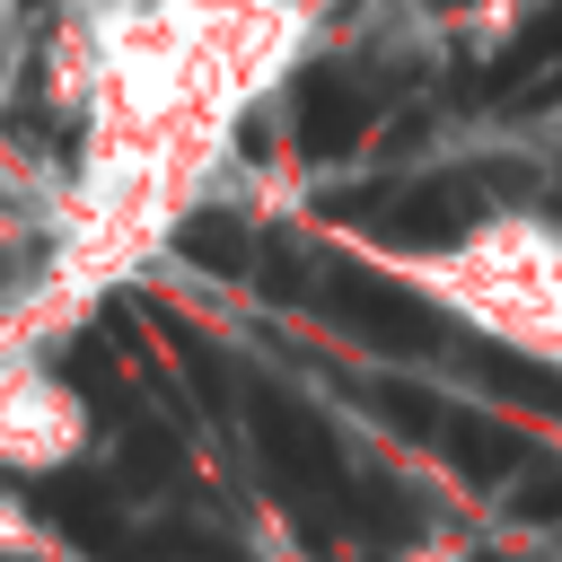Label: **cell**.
<instances>
[{
	"mask_svg": "<svg viewBox=\"0 0 562 562\" xmlns=\"http://www.w3.org/2000/svg\"><path fill=\"white\" fill-rule=\"evenodd\" d=\"M246 430H255V457H263L272 501L307 527V544H334V527H342V492H351L334 430H325L299 395H281V386H255V395H246Z\"/></svg>",
	"mask_w": 562,
	"mask_h": 562,
	"instance_id": "cell-1",
	"label": "cell"
},
{
	"mask_svg": "<svg viewBox=\"0 0 562 562\" xmlns=\"http://www.w3.org/2000/svg\"><path fill=\"white\" fill-rule=\"evenodd\" d=\"M316 307H325L342 334H360V342H378V351H395V360H430V351L457 342L430 299H413L404 281H386V272H369V263H351V255L316 263Z\"/></svg>",
	"mask_w": 562,
	"mask_h": 562,
	"instance_id": "cell-2",
	"label": "cell"
},
{
	"mask_svg": "<svg viewBox=\"0 0 562 562\" xmlns=\"http://www.w3.org/2000/svg\"><path fill=\"white\" fill-rule=\"evenodd\" d=\"M518 167H448V176H413L404 193H386L369 220L395 237V246H457L501 193H509Z\"/></svg>",
	"mask_w": 562,
	"mask_h": 562,
	"instance_id": "cell-3",
	"label": "cell"
},
{
	"mask_svg": "<svg viewBox=\"0 0 562 562\" xmlns=\"http://www.w3.org/2000/svg\"><path fill=\"white\" fill-rule=\"evenodd\" d=\"M290 132H299L307 158H351L378 132V88L360 70H342V61H316L290 88Z\"/></svg>",
	"mask_w": 562,
	"mask_h": 562,
	"instance_id": "cell-4",
	"label": "cell"
},
{
	"mask_svg": "<svg viewBox=\"0 0 562 562\" xmlns=\"http://www.w3.org/2000/svg\"><path fill=\"white\" fill-rule=\"evenodd\" d=\"M44 509L61 518V536H70L79 553H97V562H140L132 518H123V501H114L105 483H88V474H53V483H44Z\"/></svg>",
	"mask_w": 562,
	"mask_h": 562,
	"instance_id": "cell-5",
	"label": "cell"
},
{
	"mask_svg": "<svg viewBox=\"0 0 562 562\" xmlns=\"http://www.w3.org/2000/svg\"><path fill=\"white\" fill-rule=\"evenodd\" d=\"M430 448H448V465L465 483H518L527 474V439L509 422H492V413H465V404H448V422H439Z\"/></svg>",
	"mask_w": 562,
	"mask_h": 562,
	"instance_id": "cell-6",
	"label": "cell"
},
{
	"mask_svg": "<svg viewBox=\"0 0 562 562\" xmlns=\"http://www.w3.org/2000/svg\"><path fill=\"white\" fill-rule=\"evenodd\" d=\"M457 360L492 386V395H518V404H536V413H562V378L544 369V360H527V351H509V342H457Z\"/></svg>",
	"mask_w": 562,
	"mask_h": 562,
	"instance_id": "cell-7",
	"label": "cell"
},
{
	"mask_svg": "<svg viewBox=\"0 0 562 562\" xmlns=\"http://www.w3.org/2000/svg\"><path fill=\"white\" fill-rule=\"evenodd\" d=\"M342 518H351L360 536H378V544H404V536H422V501H413L404 483H386V474H351V492H342Z\"/></svg>",
	"mask_w": 562,
	"mask_h": 562,
	"instance_id": "cell-8",
	"label": "cell"
},
{
	"mask_svg": "<svg viewBox=\"0 0 562 562\" xmlns=\"http://www.w3.org/2000/svg\"><path fill=\"white\" fill-rule=\"evenodd\" d=\"M553 61H562V9H553V18H527V26H518V44H509V53H501V61L483 70V97H518V88H527L536 70H553Z\"/></svg>",
	"mask_w": 562,
	"mask_h": 562,
	"instance_id": "cell-9",
	"label": "cell"
},
{
	"mask_svg": "<svg viewBox=\"0 0 562 562\" xmlns=\"http://www.w3.org/2000/svg\"><path fill=\"white\" fill-rule=\"evenodd\" d=\"M369 413H378L386 430L422 439V448H430V439H439V422H448V404H439V395H422V386H404V378H395V386H369Z\"/></svg>",
	"mask_w": 562,
	"mask_h": 562,
	"instance_id": "cell-10",
	"label": "cell"
},
{
	"mask_svg": "<svg viewBox=\"0 0 562 562\" xmlns=\"http://www.w3.org/2000/svg\"><path fill=\"white\" fill-rule=\"evenodd\" d=\"M184 263H202V272H246V228L237 220H193L184 228Z\"/></svg>",
	"mask_w": 562,
	"mask_h": 562,
	"instance_id": "cell-11",
	"label": "cell"
},
{
	"mask_svg": "<svg viewBox=\"0 0 562 562\" xmlns=\"http://www.w3.org/2000/svg\"><path fill=\"white\" fill-rule=\"evenodd\" d=\"M123 474L140 483H176V439L158 422H123Z\"/></svg>",
	"mask_w": 562,
	"mask_h": 562,
	"instance_id": "cell-12",
	"label": "cell"
},
{
	"mask_svg": "<svg viewBox=\"0 0 562 562\" xmlns=\"http://www.w3.org/2000/svg\"><path fill=\"white\" fill-rule=\"evenodd\" d=\"M140 562H237V553L211 544V536H193V527H158V536L140 544Z\"/></svg>",
	"mask_w": 562,
	"mask_h": 562,
	"instance_id": "cell-13",
	"label": "cell"
},
{
	"mask_svg": "<svg viewBox=\"0 0 562 562\" xmlns=\"http://www.w3.org/2000/svg\"><path fill=\"white\" fill-rule=\"evenodd\" d=\"M518 509L527 518H562V465H527L518 474Z\"/></svg>",
	"mask_w": 562,
	"mask_h": 562,
	"instance_id": "cell-14",
	"label": "cell"
},
{
	"mask_svg": "<svg viewBox=\"0 0 562 562\" xmlns=\"http://www.w3.org/2000/svg\"><path fill=\"white\" fill-rule=\"evenodd\" d=\"M544 105H562V61H553V70H536V79L518 88V114H544Z\"/></svg>",
	"mask_w": 562,
	"mask_h": 562,
	"instance_id": "cell-15",
	"label": "cell"
},
{
	"mask_svg": "<svg viewBox=\"0 0 562 562\" xmlns=\"http://www.w3.org/2000/svg\"><path fill=\"white\" fill-rule=\"evenodd\" d=\"M430 9H457V0H430Z\"/></svg>",
	"mask_w": 562,
	"mask_h": 562,
	"instance_id": "cell-16",
	"label": "cell"
}]
</instances>
